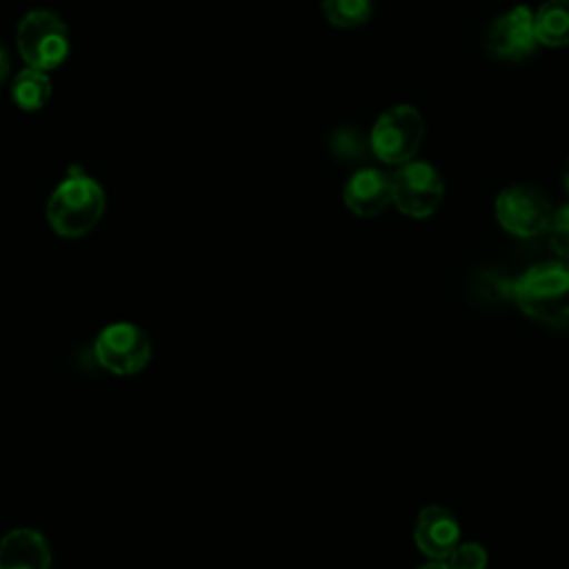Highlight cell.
<instances>
[{
  "instance_id": "6da1fadb",
  "label": "cell",
  "mask_w": 569,
  "mask_h": 569,
  "mask_svg": "<svg viewBox=\"0 0 569 569\" xmlns=\"http://www.w3.org/2000/svg\"><path fill=\"white\" fill-rule=\"evenodd\" d=\"M511 300L518 309L547 327L569 325V262L547 260L511 280Z\"/></svg>"
},
{
  "instance_id": "7a4b0ae2",
  "label": "cell",
  "mask_w": 569,
  "mask_h": 569,
  "mask_svg": "<svg viewBox=\"0 0 569 569\" xmlns=\"http://www.w3.org/2000/svg\"><path fill=\"white\" fill-rule=\"evenodd\" d=\"M102 211V187L78 167L67 173L47 202V220L51 229L64 238H80L89 233L100 222Z\"/></svg>"
},
{
  "instance_id": "3957f363",
  "label": "cell",
  "mask_w": 569,
  "mask_h": 569,
  "mask_svg": "<svg viewBox=\"0 0 569 569\" xmlns=\"http://www.w3.org/2000/svg\"><path fill=\"white\" fill-rule=\"evenodd\" d=\"M427 124L413 104H396L378 116L369 133V149L385 164H405L425 142Z\"/></svg>"
},
{
  "instance_id": "277c9868",
  "label": "cell",
  "mask_w": 569,
  "mask_h": 569,
  "mask_svg": "<svg viewBox=\"0 0 569 569\" xmlns=\"http://www.w3.org/2000/svg\"><path fill=\"white\" fill-rule=\"evenodd\" d=\"M16 42L27 67L51 71L69 56L67 24L49 9L29 11L16 31Z\"/></svg>"
},
{
  "instance_id": "5b68a950",
  "label": "cell",
  "mask_w": 569,
  "mask_h": 569,
  "mask_svg": "<svg viewBox=\"0 0 569 569\" xmlns=\"http://www.w3.org/2000/svg\"><path fill=\"white\" fill-rule=\"evenodd\" d=\"M553 207L549 198L533 184H509L493 202V213L498 224L516 238H536L549 231Z\"/></svg>"
},
{
  "instance_id": "8992f818",
  "label": "cell",
  "mask_w": 569,
  "mask_h": 569,
  "mask_svg": "<svg viewBox=\"0 0 569 569\" xmlns=\"http://www.w3.org/2000/svg\"><path fill=\"white\" fill-rule=\"evenodd\" d=\"M393 207L409 218L433 216L445 200V180L440 171L425 160L400 164L391 173Z\"/></svg>"
},
{
  "instance_id": "52a82bcc",
  "label": "cell",
  "mask_w": 569,
  "mask_h": 569,
  "mask_svg": "<svg viewBox=\"0 0 569 569\" xmlns=\"http://www.w3.org/2000/svg\"><path fill=\"white\" fill-rule=\"evenodd\" d=\"M93 353L107 371L116 376H133L151 360V342L138 325L113 322L98 333Z\"/></svg>"
},
{
  "instance_id": "ba28073f",
  "label": "cell",
  "mask_w": 569,
  "mask_h": 569,
  "mask_svg": "<svg viewBox=\"0 0 569 569\" xmlns=\"http://www.w3.org/2000/svg\"><path fill=\"white\" fill-rule=\"evenodd\" d=\"M487 49L500 60H527L538 49L533 11L527 4H516L502 16H498L489 27Z\"/></svg>"
},
{
  "instance_id": "9c48e42d",
  "label": "cell",
  "mask_w": 569,
  "mask_h": 569,
  "mask_svg": "<svg viewBox=\"0 0 569 569\" xmlns=\"http://www.w3.org/2000/svg\"><path fill=\"white\" fill-rule=\"evenodd\" d=\"M413 540L420 553L431 560H447L451 551L462 542L458 518L440 505L420 509L413 527Z\"/></svg>"
},
{
  "instance_id": "30bf717a",
  "label": "cell",
  "mask_w": 569,
  "mask_h": 569,
  "mask_svg": "<svg viewBox=\"0 0 569 569\" xmlns=\"http://www.w3.org/2000/svg\"><path fill=\"white\" fill-rule=\"evenodd\" d=\"M342 200L347 209L360 218H371L382 213L393 204L391 176L380 169L362 167L349 176L342 187Z\"/></svg>"
},
{
  "instance_id": "8fae6325",
  "label": "cell",
  "mask_w": 569,
  "mask_h": 569,
  "mask_svg": "<svg viewBox=\"0 0 569 569\" xmlns=\"http://www.w3.org/2000/svg\"><path fill=\"white\" fill-rule=\"evenodd\" d=\"M0 569H51L49 542L33 529H13L0 540Z\"/></svg>"
},
{
  "instance_id": "7c38bea8",
  "label": "cell",
  "mask_w": 569,
  "mask_h": 569,
  "mask_svg": "<svg viewBox=\"0 0 569 569\" xmlns=\"http://www.w3.org/2000/svg\"><path fill=\"white\" fill-rule=\"evenodd\" d=\"M538 44L560 49L569 44V0H545L533 13Z\"/></svg>"
},
{
  "instance_id": "4fadbf2b",
  "label": "cell",
  "mask_w": 569,
  "mask_h": 569,
  "mask_svg": "<svg viewBox=\"0 0 569 569\" xmlns=\"http://www.w3.org/2000/svg\"><path fill=\"white\" fill-rule=\"evenodd\" d=\"M51 98V80L47 71L27 67L11 82V100L22 111H36Z\"/></svg>"
},
{
  "instance_id": "5bb4252c",
  "label": "cell",
  "mask_w": 569,
  "mask_h": 569,
  "mask_svg": "<svg viewBox=\"0 0 569 569\" xmlns=\"http://www.w3.org/2000/svg\"><path fill=\"white\" fill-rule=\"evenodd\" d=\"M322 13L336 29H356L373 13V0H322Z\"/></svg>"
},
{
  "instance_id": "9a60e30c",
  "label": "cell",
  "mask_w": 569,
  "mask_h": 569,
  "mask_svg": "<svg viewBox=\"0 0 569 569\" xmlns=\"http://www.w3.org/2000/svg\"><path fill=\"white\" fill-rule=\"evenodd\" d=\"M547 233H549V247L558 256V260L569 262V202L553 211Z\"/></svg>"
},
{
  "instance_id": "2e32d148",
  "label": "cell",
  "mask_w": 569,
  "mask_h": 569,
  "mask_svg": "<svg viewBox=\"0 0 569 569\" xmlns=\"http://www.w3.org/2000/svg\"><path fill=\"white\" fill-rule=\"evenodd\" d=\"M451 569H487V551L478 542H460L445 560Z\"/></svg>"
},
{
  "instance_id": "e0dca14e",
  "label": "cell",
  "mask_w": 569,
  "mask_h": 569,
  "mask_svg": "<svg viewBox=\"0 0 569 569\" xmlns=\"http://www.w3.org/2000/svg\"><path fill=\"white\" fill-rule=\"evenodd\" d=\"M7 71H9V56H7V51L0 44V80H4Z\"/></svg>"
},
{
  "instance_id": "ac0fdd59",
  "label": "cell",
  "mask_w": 569,
  "mask_h": 569,
  "mask_svg": "<svg viewBox=\"0 0 569 569\" xmlns=\"http://www.w3.org/2000/svg\"><path fill=\"white\" fill-rule=\"evenodd\" d=\"M418 569H451L445 560H431V562H427V565H420Z\"/></svg>"
},
{
  "instance_id": "d6986e66",
  "label": "cell",
  "mask_w": 569,
  "mask_h": 569,
  "mask_svg": "<svg viewBox=\"0 0 569 569\" xmlns=\"http://www.w3.org/2000/svg\"><path fill=\"white\" fill-rule=\"evenodd\" d=\"M562 187H565V191H567V196H569V160H567L565 171H562Z\"/></svg>"
}]
</instances>
